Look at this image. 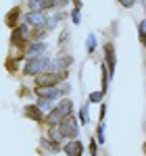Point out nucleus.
<instances>
[{
  "label": "nucleus",
  "mask_w": 146,
  "mask_h": 156,
  "mask_svg": "<svg viewBox=\"0 0 146 156\" xmlns=\"http://www.w3.org/2000/svg\"><path fill=\"white\" fill-rule=\"evenodd\" d=\"M46 71H52V60L46 54L29 56V58L25 60V67H23L25 77H38L40 73H46Z\"/></svg>",
  "instance_id": "1"
},
{
  "label": "nucleus",
  "mask_w": 146,
  "mask_h": 156,
  "mask_svg": "<svg viewBox=\"0 0 146 156\" xmlns=\"http://www.w3.org/2000/svg\"><path fill=\"white\" fill-rule=\"evenodd\" d=\"M71 112H73V102L69 98H65V100H61V102L48 112L46 121H48V125H59V123H61L67 115H71Z\"/></svg>",
  "instance_id": "2"
},
{
  "label": "nucleus",
  "mask_w": 146,
  "mask_h": 156,
  "mask_svg": "<svg viewBox=\"0 0 146 156\" xmlns=\"http://www.w3.org/2000/svg\"><path fill=\"white\" fill-rule=\"evenodd\" d=\"M59 129H61V133H63V137H65V140H75V137H77V133H79L77 119H75L73 115H67V117L59 123Z\"/></svg>",
  "instance_id": "3"
},
{
  "label": "nucleus",
  "mask_w": 146,
  "mask_h": 156,
  "mask_svg": "<svg viewBox=\"0 0 146 156\" xmlns=\"http://www.w3.org/2000/svg\"><path fill=\"white\" fill-rule=\"evenodd\" d=\"M25 21L31 27H48V15L40 11H29L25 15Z\"/></svg>",
  "instance_id": "4"
},
{
  "label": "nucleus",
  "mask_w": 146,
  "mask_h": 156,
  "mask_svg": "<svg viewBox=\"0 0 146 156\" xmlns=\"http://www.w3.org/2000/svg\"><path fill=\"white\" fill-rule=\"evenodd\" d=\"M34 94L36 96H42V98H52V100H59L63 96L61 87H57V85H36Z\"/></svg>",
  "instance_id": "5"
},
{
  "label": "nucleus",
  "mask_w": 146,
  "mask_h": 156,
  "mask_svg": "<svg viewBox=\"0 0 146 156\" xmlns=\"http://www.w3.org/2000/svg\"><path fill=\"white\" fill-rule=\"evenodd\" d=\"M40 54H46V44L42 40H34L25 46V56H40Z\"/></svg>",
  "instance_id": "6"
},
{
  "label": "nucleus",
  "mask_w": 146,
  "mask_h": 156,
  "mask_svg": "<svg viewBox=\"0 0 146 156\" xmlns=\"http://www.w3.org/2000/svg\"><path fill=\"white\" fill-rule=\"evenodd\" d=\"M63 152L67 156H82L84 154V144L79 140H71V142H67L63 146Z\"/></svg>",
  "instance_id": "7"
},
{
  "label": "nucleus",
  "mask_w": 146,
  "mask_h": 156,
  "mask_svg": "<svg viewBox=\"0 0 146 156\" xmlns=\"http://www.w3.org/2000/svg\"><path fill=\"white\" fill-rule=\"evenodd\" d=\"M27 119L31 121H42L44 119V110L38 106V104H29V106H25V112H23Z\"/></svg>",
  "instance_id": "8"
},
{
  "label": "nucleus",
  "mask_w": 146,
  "mask_h": 156,
  "mask_svg": "<svg viewBox=\"0 0 146 156\" xmlns=\"http://www.w3.org/2000/svg\"><path fill=\"white\" fill-rule=\"evenodd\" d=\"M104 62L109 65V71L115 73V52H113V46L111 44L104 46Z\"/></svg>",
  "instance_id": "9"
},
{
  "label": "nucleus",
  "mask_w": 146,
  "mask_h": 156,
  "mask_svg": "<svg viewBox=\"0 0 146 156\" xmlns=\"http://www.w3.org/2000/svg\"><path fill=\"white\" fill-rule=\"evenodd\" d=\"M36 104L42 108L44 112H50V110L54 108V100H52V98H42V96H38V102H36Z\"/></svg>",
  "instance_id": "10"
},
{
  "label": "nucleus",
  "mask_w": 146,
  "mask_h": 156,
  "mask_svg": "<svg viewBox=\"0 0 146 156\" xmlns=\"http://www.w3.org/2000/svg\"><path fill=\"white\" fill-rule=\"evenodd\" d=\"M88 104H90V102L82 104V106H79V112H77V117H79V121H82V125H88V123H90V110H88Z\"/></svg>",
  "instance_id": "11"
},
{
  "label": "nucleus",
  "mask_w": 146,
  "mask_h": 156,
  "mask_svg": "<svg viewBox=\"0 0 146 156\" xmlns=\"http://www.w3.org/2000/svg\"><path fill=\"white\" fill-rule=\"evenodd\" d=\"M96 46H98V40H96V36L94 34H88V37H86V50L92 54L94 50H96Z\"/></svg>",
  "instance_id": "12"
},
{
  "label": "nucleus",
  "mask_w": 146,
  "mask_h": 156,
  "mask_svg": "<svg viewBox=\"0 0 146 156\" xmlns=\"http://www.w3.org/2000/svg\"><path fill=\"white\" fill-rule=\"evenodd\" d=\"M102 96H104V90L90 92V96H88V102H90V104H98V102H102Z\"/></svg>",
  "instance_id": "13"
},
{
  "label": "nucleus",
  "mask_w": 146,
  "mask_h": 156,
  "mask_svg": "<svg viewBox=\"0 0 146 156\" xmlns=\"http://www.w3.org/2000/svg\"><path fill=\"white\" fill-rule=\"evenodd\" d=\"M17 21H19V9H13L11 12H9V17H6V23H9V27H17Z\"/></svg>",
  "instance_id": "14"
},
{
  "label": "nucleus",
  "mask_w": 146,
  "mask_h": 156,
  "mask_svg": "<svg viewBox=\"0 0 146 156\" xmlns=\"http://www.w3.org/2000/svg\"><path fill=\"white\" fill-rule=\"evenodd\" d=\"M96 140H98V144H104V123L102 121H100V125L96 129Z\"/></svg>",
  "instance_id": "15"
},
{
  "label": "nucleus",
  "mask_w": 146,
  "mask_h": 156,
  "mask_svg": "<svg viewBox=\"0 0 146 156\" xmlns=\"http://www.w3.org/2000/svg\"><path fill=\"white\" fill-rule=\"evenodd\" d=\"M71 21L75 25L82 23V9H73V11H71Z\"/></svg>",
  "instance_id": "16"
},
{
  "label": "nucleus",
  "mask_w": 146,
  "mask_h": 156,
  "mask_svg": "<svg viewBox=\"0 0 146 156\" xmlns=\"http://www.w3.org/2000/svg\"><path fill=\"white\" fill-rule=\"evenodd\" d=\"M67 42H69V31H67V29H63L61 36H59V46H65Z\"/></svg>",
  "instance_id": "17"
},
{
  "label": "nucleus",
  "mask_w": 146,
  "mask_h": 156,
  "mask_svg": "<svg viewBox=\"0 0 146 156\" xmlns=\"http://www.w3.org/2000/svg\"><path fill=\"white\" fill-rule=\"evenodd\" d=\"M119 4H121L123 9H132L136 4V0H119Z\"/></svg>",
  "instance_id": "18"
},
{
  "label": "nucleus",
  "mask_w": 146,
  "mask_h": 156,
  "mask_svg": "<svg viewBox=\"0 0 146 156\" xmlns=\"http://www.w3.org/2000/svg\"><path fill=\"white\" fill-rule=\"evenodd\" d=\"M59 87H61V92H63V96H65V94H69V92H71V85L67 83V81H65V83H61V85H59Z\"/></svg>",
  "instance_id": "19"
},
{
  "label": "nucleus",
  "mask_w": 146,
  "mask_h": 156,
  "mask_svg": "<svg viewBox=\"0 0 146 156\" xmlns=\"http://www.w3.org/2000/svg\"><path fill=\"white\" fill-rule=\"evenodd\" d=\"M140 34H146V17L140 21Z\"/></svg>",
  "instance_id": "20"
},
{
  "label": "nucleus",
  "mask_w": 146,
  "mask_h": 156,
  "mask_svg": "<svg viewBox=\"0 0 146 156\" xmlns=\"http://www.w3.org/2000/svg\"><path fill=\"white\" fill-rule=\"evenodd\" d=\"M90 144H92V146H90V152H92V154H96V144H98V142H96V140H92Z\"/></svg>",
  "instance_id": "21"
},
{
  "label": "nucleus",
  "mask_w": 146,
  "mask_h": 156,
  "mask_svg": "<svg viewBox=\"0 0 146 156\" xmlns=\"http://www.w3.org/2000/svg\"><path fill=\"white\" fill-rule=\"evenodd\" d=\"M73 4H75V9H82V0H73Z\"/></svg>",
  "instance_id": "22"
},
{
  "label": "nucleus",
  "mask_w": 146,
  "mask_h": 156,
  "mask_svg": "<svg viewBox=\"0 0 146 156\" xmlns=\"http://www.w3.org/2000/svg\"><path fill=\"white\" fill-rule=\"evenodd\" d=\"M140 40H142V44H144V48H146V34H140Z\"/></svg>",
  "instance_id": "23"
},
{
  "label": "nucleus",
  "mask_w": 146,
  "mask_h": 156,
  "mask_svg": "<svg viewBox=\"0 0 146 156\" xmlns=\"http://www.w3.org/2000/svg\"><path fill=\"white\" fill-rule=\"evenodd\" d=\"M142 6H144V11H146V0H142Z\"/></svg>",
  "instance_id": "24"
}]
</instances>
